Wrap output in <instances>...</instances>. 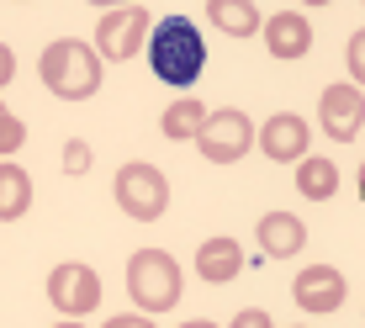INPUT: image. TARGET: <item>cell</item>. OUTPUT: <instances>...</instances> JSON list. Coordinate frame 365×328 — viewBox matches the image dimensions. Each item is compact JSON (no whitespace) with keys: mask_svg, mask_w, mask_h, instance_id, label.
I'll use <instances>...</instances> for the list:
<instances>
[{"mask_svg":"<svg viewBox=\"0 0 365 328\" xmlns=\"http://www.w3.org/2000/svg\"><path fill=\"white\" fill-rule=\"evenodd\" d=\"M143 53H148V69L165 85H191V80H201V69H207V37L185 16H170V21H159V27L148 32Z\"/></svg>","mask_w":365,"mask_h":328,"instance_id":"obj_1","label":"cell"},{"mask_svg":"<svg viewBox=\"0 0 365 328\" xmlns=\"http://www.w3.org/2000/svg\"><path fill=\"white\" fill-rule=\"evenodd\" d=\"M37 74H43V85L58 101H91L101 91V80H106L96 48H85L80 37H58V43H48L43 58H37Z\"/></svg>","mask_w":365,"mask_h":328,"instance_id":"obj_2","label":"cell"},{"mask_svg":"<svg viewBox=\"0 0 365 328\" xmlns=\"http://www.w3.org/2000/svg\"><path fill=\"white\" fill-rule=\"evenodd\" d=\"M128 292L143 312H170L180 302V265L165 249H138L128 260Z\"/></svg>","mask_w":365,"mask_h":328,"instance_id":"obj_3","label":"cell"},{"mask_svg":"<svg viewBox=\"0 0 365 328\" xmlns=\"http://www.w3.org/2000/svg\"><path fill=\"white\" fill-rule=\"evenodd\" d=\"M117 207L128 212L133 222H159L170 212V180H165V170H154V164H143V159H128L117 170Z\"/></svg>","mask_w":365,"mask_h":328,"instance_id":"obj_4","label":"cell"},{"mask_svg":"<svg viewBox=\"0 0 365 328\" xmlns=\"http://www.w3.org/2000/svg\"><path fill=\"white\" fill-rule=\"evenodd\" d=\"M148 32H154V21H148L143 6H117V11H106V16L96 21V58L128 64V58L143 53Z\"/></svg>","mask_w":365,"mask_h":328,"instance_id":"obj_5","label":"cell"},{"mask_svg":"<svg viewBox=\"0 0 365 328\" xmlns=\"http://www.w3.org/2000/svg\"><path fill=\"white\" fill-rule=\"evenodd\" d=\"M48 302H53L64 318H85L101 307V275L80 260H64L48 270Z\"/></svg>","mask_w":365,"mask_h":328,"instance_id":"obj_6","label":"cell"},{"mask_svg":"<svg viewBox=\"0 0 365 328\" xmlns=\"http://www.w3.org/2000/svg\"><path fill=\"white\" fill-rule=\"evenodd\" d=\"M249 143H255V122L244 117V111H212L207 117V128H201L196 138V148H201V159H212V164H233V159H244L249 154Z\"/></svg>","mask_w":365,"mask_h":328,"instance_id":"obj_7","label":"cell"},{"mask_svg":"<svg viewBox=\"0 0 365 328\" xmlns=\"http://www.w3.org/2000/svg\"><path fill=\"white\" fill-rule=\"evenodd\" d=\"M292 302L302 312H312V318H323V312H339L349 302V281L334 270V265H307V270H297V281H292Z\"/></svg>","mask_w":365,"mask_h":328,"instance_id":"obj_8","label":"cell"},{"mask_svg":"<svg viewBox=\"0 0 365 328\" xmlns=\"http://www.w3.org/2000/svg\"><path fill=\"white\" fill-rule=\"evenodd\" d=\"M318 117H323V133L334 143H355L360 138V122H365V96L360 85H329L318 101Z\"/></svg>","mask_w":365,"mask_h":328,"instance_id":"obj_9","label":"cell"},{"mask_svg":"<svg viewBox=\"0 0 365 328\" xmlns=\"http://www.w3.org/2000/svg\"><path fill=\"white\" fill-rule=\"evenodd\" d=\"M307 122L297 117V111H275V117L259 128V154L275 159V164H297L307 159Z\"/></svg>","mask_w":365,"mask_h":328,"instance_id":"obj_10","label":"cell"},{"mask_svg":"<svg viewBox=\"0 0 365 328\" xmlns=\"http://www.w3.org/2000/svg\"><path fill=\"white\" fill-rule=\"evenodd\" d=\"M259 32H265L270 58H281V64H292V58H302V53L312 48V27H307V16H302V11H275Z\"/></svg>","mask_w":365,"mask_h":328,"instance_id":"obj_11","label":"cell"},{"mask_svg":"<svg viewBox=\"0 0 365 328\" xmlns=\"http://www.w3.org/2000/svg\"><path fill=\"white\" fill-rule=\"evenodd\" d=\"M244 244L238 238H207V244L196 249V275L207 286H228V281H238L244 275Z\"/></svg>","mask_w":365,"mask_h":328,"instance_id":"obj_12","label":"cell"},{"mask_svg":"<svg viewBox=\"0 0 365 328\" xmlns=\"http://www.w3.org/2000/svg\"><path fill=\"white\" fill-rule=\"evenodd\" d=\"M259 244H265V260H292L307 244V222L297 212H265L259 217Z\"/></svg>","mask_w":365,"mask_h":328,"instance_id":"obj_13","label":"cell"},{"mask_svg":"<svg viewBox=\"0 0 365 328\" xmlns=\"http://www.w3.org/2000/svg\"><path fill=\"white\" fill-rule=\"evenodd\" d=\"M32 207V175L21 164L0 159V222H21Z\"/></svg>","mask_w":365,"mask_h":328,"instance_id":"obj_14","label":"cell"},{"mask_svg":"<svg viewBox=\"0 0 365 328\" xmlns=\"http://www.w3.org/2000/svg\"><path fill=\"white\" fill-rule=\"evenodd\" d=\"M207 117H212V111L201 106L196 96H180V101H175V106L165 111V122H159V128H165L170 143H196L201 128H207Z\"/></svg>","mask_w":365,"mask_h":328,"instance_id":"obj_15","label":"cell"},{"mask_svg":"<svg viewBox=\"0 0 365 328\" xmlns=\"http://www.w3.org/2000/svg\"><path fill=\"white\" fill-rule=\"evenodd\" d=\"M297 191L307 196V201H334V196H339V170H334V159H318V154L297 159Z\"/></svg>","mask_w":365,"mask_h":328,"instance_id":"obj_16","label":"cell"},{"mask_svg":"<svg viewBox=\"0 0 365 328\" xmlns=\"http://www.w3.org/2000/svg\"><path fill=\"white\" fill-rule=\"evenodd\" d=\"M212 27L217 32H228V37H255L265 21H259V11H255V0H212Z\"/></svg>","mask_w":365,"mask_h":328,"instance_id":"obj_17","label":"cell"},{"mask_svg":"<svg viewBox=\"0 0 365 328\" xmlns=\"http://www.w3.org/2000/svg\"><path fill=\"white\" fill-rule=\"evenodd\" d=\"M21 143H27V122H21L16 111H11L6 101H0V159H11Z\"/></svg>","mask_w":365,"mask_h":328,"instance_id":"obj_18","label":"cell"},{"mask_svg":"<svg viewBox=\"0 0 365 328\" xmlns=\"http://www.w3.org/2000/svg\"><path fill=\"white\" fill-rule=\"evenodd\" d=\"M91 170V143L85 138H69L64 143V175H85Z\"/></svg>","mask_w":365,"mask_h":328,"instance_id":"obj_19","label":"cell"},{"mask_svg":"<svg viewBox=\"0 0 365 328\" xmlns=\"http://www.w3.org/2000/svg\"><path fill=\"white\" fill-rule=\"evenodd\" d=\"M349 74H355L349 85H360V74H365V32L349 37Z\"/></svg>","mask_w":365,"mask_h":328,"instance_id":"obj_20","label":"cell"},{"mask_svg":"<svg viewBox=\"0 0 365 328\" xmlns=\"http://www.w3.org/2000/svg\"><path fill=\"white\" fill-rule=\"evenodd\" d=\"M233 328H275V323H270V312H265V307H244V312L233 318Z\"/></svg>","mask_w":365,"mask_h":328,"instance_id":"obj_21","label":"cell"},{"mask_svg":"<svg viewBox=\"0 0 365 328\" xmlns=\"http://www.w3.org/2000/svg\"><path fill=\"white\" fill-rule=\"evenodd\" d=\"M106 328H154L148 312H117V318H106Z\"/></svg>","mask_w":365,"mask_h":328,"instance_id":"obj_22","label":"cell"},{"mask_svg":"<svg viewBox=\"0 0 365 328\" xmlns=\"http://www.w3.org/2000/svg\"><path fill=\"white\" fill-rule=\"evenodd\" d=\"M11 74H16V53H11L6 43H0V91L11 85Z\"/></svg>","mask_w":365,"mask_h":328,"instance_id":"obj_23","label":"cell"},{"mask_svg":"<svg viewBox=\"0 0 365 328\" xmlns=\"http://www.w3.org/2000/svg\"><path fill=\"white\" fill-rule=\"evenodd\" d=\"M185 328H217V323H207V318H191V323H185Z\"/></svg>","mask_w":365,"mask_h":328,"instance_id":"obj_24","label":"cell"},{"mask_svg":"<svg viewBox=\"0 0 365 328\" xmlns=\"http://www.w3.org/2000/svg\"><path fill=\"white\" fill-rule=\"evenodd\" d=\"M53 328H80V323H74V318H64V323H53Z\"/></svg>","mask_w":365,"mask_h":328,"instance_id":"obj_25","label":"cell"}]
</instances>
